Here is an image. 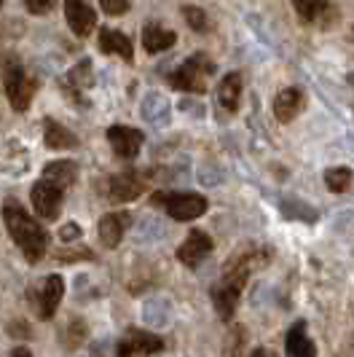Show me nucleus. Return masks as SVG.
<instances>
[{"mask_svg": "<svg viewBox=\"0 0 354 357\" xmlns=\"http://www.w3.org/2000/svg\"><path fill=\"white\" fill-rule=\"evenodd\" d=\"M266 261H268V250L249 248V250L233 255L229 264H226L220 280H217V285L213 287V304H215V312L220 314V320H231L233 317L236 304H239V296H242V290L247 285L249 271L258 266V264H266Z\"/></svg>", "mask_w": 354, "mask_h": 357, "instance_id": "f257e3e1", "label": "nucleus"}, {"mask_svg": "<svg viewBox=\"0 0 354 357\" xmlns=\"http://www.w3.org/2000/svg\"><path fill=\"white\" fill-rule=\"evenodd\" d=\"M3 220H6V229L11 234V239L19 245V250L24 252V258L30 264H38L46 255V250H49V234H46V229L14 199H8L3 204Z\"/></svg>", "mask_w": 354, "mask_h": 357, "instance_id": "f03ea898", "label": "nucleus"}, {"mask_svg": "<svg viewBox=\"0 0 354 357\" xmlns=\"http://www.w3.org/2000/svg\"><path fill=\"white\" fill-rule=\"evenodd\" d=\"M3 84H6V94H8V102L14 110H27L33 97L38 91V81L30 73L22 68L17 56H6L3 62Z\"/></svg>", "mask_w": 354, "mask_h": 357, "instance_id": "7ed1b4c3", "label": "nucleus"}, {"mask_svg": "<svg viewBox=\"0 0 354 357\" xmlns=\"http://www.w3.org/2000/svg\"><path fill=\"white\" fill-rule=\"evenodd\" d=\"M215 73V62L207 54H194L188 56L175 73H169V86L180 91H194L204 94L207 91V78Z\"/></svg>", "mask_w": 354, "mask_h": 357, "instance_id": "20e7f679", "label": "nucleus"}, {"mask_svg": "<svg viewBox=\"0 0 354 357\" xmlns=\"http://www.w3.org/2000/svg\"><path fill=\"white\" fill-rule=\"evenodd\" d=\"M153 207H164V213L175 220H194L207 213V199L201 194H183V191H156L151 197Z\"/></svg>", "mask_w": 354, "mask_h": 357, "instance_id": "39448f33", "label": "nucleus"}, {"mask_svg": "<svg viewBox=\"0 0 354 357\" xmlns=\"http://www.w3.org/2000/svg\"><path fill=\"white\" fill-rule=\"evenodd\" d=\"M145 183H148V175H145V172H137V169L118 172V175H113V178L107 180V199L116 202V204L134 202V199L142 197Z\"/></svg>", "mask_w": 354, "mask_h": 357, "instance_id": "423d86ee", "label": "nucleus"}, {"mask_svg": "<svg viewBox=\"0 0 354 357\" xmlns=\"http://www.w3.org/2000/svg\"><path fill=\"white\" fill-rule=\"evenodd\" d=\"M62 197H65V188L62 185H56L52 180L40 178L33 185V191H30V199H33V207H36L38 218H43V220H54L56 215H59V207H62Z\"/></svg>", "mask_w": 354, "mask_h": 357, "instance_id": "0eeeda50", "label": "nucleus"}, {"mask_svg": "<svg viewBox=\"0 0 354 357\" xmlns=\"http://www.w3.org/2000/svg\"><path fill=\"white\" fill-rule=\"evenodd\" d=\"M164 349V341L156 333H148L140 328H129L126 336L118 341V357H148V355H159Z\"/></svg>", "mask_w": 354, "mask_h": 357, "instance_id": "6e6552de", "label": "nucleus"}, {"mask_svg": "<svg viewBox=\"0 0 354 357\" xmlns=\"http://www.w3.org/2000/svg\"><path fill=\"white\" fill-rule=\"evenodd\" d=\"M107 140H110V148L116 151L118 159L132 161L137 153H140L142 143H145V135L134 126H124V124H113L107 129Z\"/></svg>", "mask_w": 354, "mask_h": 357, "instance_id": "1a4fd4ad", "label": "nucleus"}, {"mask_svg": "<svg viewBox=\"0 0 354 357\" xmlns=\"http://www.w3.org/2000/svg\"><path fill=\"white\" fill-rule=\"evenodd\" d=\"M91 84H94V70H91V59H84V62H78L70 73H68V78H65V84H62V89L65 94L70 97L72 102L78 107H86L88 100L84 97V91L91 89Z\"/></svg>", "mask_w": 354, "mask_h": 357, "instance_id": "9d476101", "label": "nucleus"}, {"mask_svg": "<svg viewBox=\"0 0 354 357\" xmlns=\"http://www.w3.org/2000/svg\"><path fill=\"white\" fill-rule=\"evenodd\" d=\"M213 236L207 231H201V229H194V231L188 234V239L177 248V258H180V264H185V266L196 268L210 252H213Z\"/></svg>", "mask_w": 354, "mask_h": 357, "instance_id": "9b49d317", "label": "nucleus"}, {"mask_svg": "<svg viewBox=\"0 0 354 357\" xmlns=\"http://www.w3.org/2000/svg\"><path fill=\"white\" fill-rule=\"evenodd\" d=\"M65 17H68L70 30L78 38H86L97 24V14L88 6V0H65Z\"/></svg>", "mask_w": 354, "mask_h": 357, "instance_id": "f8f14e48", "label": "nucleus"}, {"mask_svg": "<svg viewBox=\"0 0 354 357\" xmlns=\"http://www.w3.org/2000/svg\"><path fill=\"white\" fill-rule=\"evenodd\" d=\"M62 296H65V280L59 274H49L43 287H40V296H38L36 304L40 320H52L54 314H56V306L62 301Z\"/></svg>", "mask_w": 354, "mask_h": 357, "instance_id": "ddd939ff", "label": "nucleus"}, {"mask_svg": "<svg viewBox=\"0 0 354 357\" xmlns=\"http://www.w3.org/2000/svg\"><path fill=\"white\" fill-rule=\"evenodd\" d=\"M303 102H306V97H303L301 89H295V86L282 89L274 97V116H277V121H282V124L293 121L303 110Z\"/></svg>", "mask_w": 354, "mask_h": 357, "instance_id": "4468645a", "label": "nucleus"}, {"mask_svg": "<svg viewBox=\"0 0 354 357\" xmlns=\"http://www.w3.org/2000/svg\"><path fill=\"white\" fill-rule=\"evenodd\" d=\"M132 223V215L129 213H107L100 220V239L105 248H118V242L124 239L126 226Z\"/></svg>", "mask_w": 354, "mask_h": 357, "instance_id": "2eb2a0df", "label": "nucleus"}, {"mask_svg": "<svg viewBox=\"0 0 354 357\" xmlns=\"http://www.w3.org/2000/svg\"><path fill=\"white\" fill-rule=\"evenodd\" d=\"M284 349H287V357H317L314 341L309 339V333H306V322L303 320H298L290 331H287Z\"/></svg>", "mask_w": 354, "mask_h": 357, "instance_id": "dca6fc26", "label": "nucleus"}, {"mask_svg": "<svg viewBox=\"0 0 354 357\" xmlns=\"http://www.w3.org/2000/svg\"><path fill=\"white\" fill-rule=\"evenodd\" d=\"M175 40H177V33L164 30V27L156 24V22H148V24L142 27V46H145V52L148 54L167 52V49L175 46Z\"/></svg>", "mask_w": 354, "mask_h": 357, "instance_id": "f3484780", "label": "nucleus"}, {"mask_svg": "<svg viewBox=\"0 0 354 357\" xmlns=\"http://www.w3.org/2000/svg\"><path fill=\"white\" fill-rule=\"evenodd\" d=\"M100 52L102 54H118L126 62H134V49H132V40L118 33V30H100Z\"/></svg>", "mask_w": 354, "mask_h": 357, "instance_id": "a211bd4d", "label": "nucleus"}, {"mask_svg": "<svg viewBox=\"0 0 354 357\" xmlns=\"http://www.w3.org/2000/svg\"><path fill=\"white\" fill-rule=\"evenodd\" d=\"M43 143L52 151H62V148H75L78 137L72 135L68 126L56 124L54 119H43Z\"/></svg>", "mask_w": 354, "mask_h": 357, "instance_id": "6ab92c4d", "label": "nucleus"}, {"mask_svg": "<svg viewBox=\"0 0 354 357\" xmlns=\"http://www.w3.org/2000/svg\"><path fill=\"white\" fill-rule=\"evenodd\" d=\"M239 100H242V75H239V73L223 75V81L217 84V102L226 107V110H233V113H236Z\"/></svg>", "mask_w": 354, "mask_h": 357, "instance_id": "aec40b11", "label": "nucleus"}, {"mask_svg": "<svg viewBox=\"0 0 354 357\" xmlns=\"http://www.w3.org/2000/svg\"><path fill=\"white\" fill-rule=\"evenodd\" d=\"M43 178L56 183V185H62L65 191L70 188L75 178H78V164L75 161H52V164H46V169H43Z\"/></svg>", "mask_w": 354, "mask_h": 357, "instance_id": "412c9836", "label": "nucleus"}, {"mask_svg": "<svg viewBox=\"0 0 354 357\" xmlns=\"http://www.w3.org/2000/svg\"><path fill=\"white\" fill-rule=\"evenodd\" d=\"M352 169L349 167H330L328 172H325V185L333 191V194H344V191H349V185H352Z\"/></svg>", "mask_w": 354, "mask_h": 357, "instance_id": "4be33fe9", "label": "nucleus"}, {"mask_svg": "<svg viewBox=\"0 0 354 357\" xmlns=\"http://www.w3.org/2000/svg\"><path fill=\"white\" fill-rule=\"evenodd\" d=\"M293 8L303 22H314L317 17H322V11L328 8L325 0H293Z\"/></svg>", "mask_w": 354, "mask_h": 357, "instance_id": "5701e85b", "label": "nucleus"}, {"mask_svg": "<svg viewBox=\"0 0 354 357\" xmlns=\"http://www.w3.org/2000/svg\"><path fill=\"white\" fill-rule=\"evenodd\" d=\"M183 17L188 22V27L196 30V33H207L210 30V22H207V14L196 6H183Z\"/></svg>", "mask_w": 354, "mask_h": 357, "instance_id": "b1692460", "label": "nucleus"}, {"mask_svg": "<svg viewBox=\"0 0 354 357\" xmlns=\"http://www.w3.org/2000/svg\"><path fill=\"white\" fill-rule=\"evenodd\" d=\"M84 339H86V325H84L81 320H72L70 328L65 331V344H68L70 349H75Z\"/></svg>", "mask_w": 354, "mask_h": 357, "instance_id": "393cba45", "label": "nucleus"}, {"mask_svg": "<svg viewBox=\"0 0 354 357\" xmlns=\"http://www.w3.org/2000/svg\"><path fill=\"white\" fill-rule=\"evenodd\" d=\"M100 6L110 17H121V14L129 11V0H100Z\"/></svg>", "mask_w": 354, "mask_h": 357, "instance_id": "a878e982", "label": "nucleus"}, {"mask_svg": "<svg viewBox=\"0 0 354 357\" xmlns=\"http://www.w3.org/2000/svg\"><path fill=\"white\" fill-rule=\"evenodd\" d=\"M54 3H56V0H27V8H30V14L40 17V14H49V11H52Z\"/></svg>", "mask_w": 354, "mask_h": 357, "instance_id": "bb28decb", "label": "nucleus"}, {"mask_svg": "<svg viewBox=\"0 0 354 357\" xmlns=\"http://www.w3.org/2000/svg\"><path fill=\"white\" fill-rule=\"evenodd\" d=\"M78 234H81V231H78V226H75V223H68V226H62V231H59V239H62V242H72Z\"/></svg>", "mask_w": 354, "mask_h": 357, "instance_id": "cd10ccee", "label": "nucleus"}, {"mask_svg": "<svg viewBox=\"0 0 354 357\" xmlns=\"http://www.w3.org/2000/svg\"><path fill=\"white\" fill-rule=\"evenodd\" d=\"M8 333H11V336H19V333H22V336L27 339V336H30V328H27V322H11V325H8Z\"/></svg>", "mask_w": 354, "mask_h": 357, "instance_id": "c85d7f7f", "label": "nucleus"}, {"mask_svg": "<svg viewBox=\"0 0 354 357\" xmlns=\"http://www.w3.org/2000/svg\"><path fill=\"white\" fill-rule=\"evenodd\" d=\"M72 258H94L91 250H78V252H68V255H59V261H72Z\"/></svg>", "mask_w": 354, "mask_h": 357, "instance_id": "c756f323", "label": "nucleus"}, {"mask_svg": "<svg viewBox=\"0 0 354 357\" xmlns=\"http://www.w3.org/2000/svg\"><path fill=\"white\" fill-rule=\"evenodd\" d=\"M11 357H33V352H30L27 347H17V349L11 352Z\"/></svg>", "mask_w": 354, "mask_h": 357, "instance_id": "7c9ffc66", "label": "nucleus"}, {"mask_svg": "<svg viewBox=\"0 0 354 357\" xmlns=\"http://www.w3.org/2000/svg\"><path fill=\"white\" fill-rule=\"evenodd\" d=\"M249 357H277V355H274L271 349H263V347H258V349H255V352H252Z\"/></svg>", "mask_w": 354, "mask_h": 357, "instance_id": "2f4dec72", "label": "nucleus"}, {"mask_svg": "<svg viewBox=\"0 0 354 357\" xmlns=\"http://www.w3.org/2000/svg\"><path fill=\"white\" fill-rule=\"evenodd\" d=\"M346 81H349V84L354 86V73H349V75H346Z\"/></svg>", "mask_w": 354, "mask_h": 357, "instance_id": "473e14b6", "label": "nucleus"}, {"mask_svg": "<svg viewBox=\"0 0 354 357\" xmlns=\"http://www.w3.org/2000/svg\"><path fill=\"white\" fill-rule=\"evenodd\" d=\"M0 6H3V0H0Z\"/></svg>", "mask_w": 354, "mask_h": 357, "instance_id": "72a5a7b5", "label": "nucleus"}]
</instances>
